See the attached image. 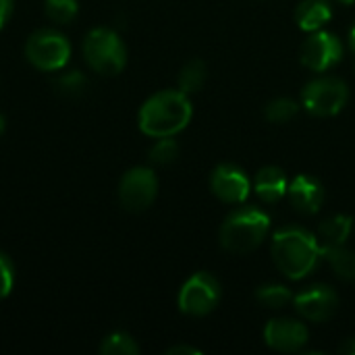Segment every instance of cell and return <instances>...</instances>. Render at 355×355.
<instances>
[{
  "label": "cell",
  "instance_id": "obj_11",
  "mask_svg": "<svg viewBox=\"0 0 355 355\" xmlns=\"http://www.w3.org/2000/svg\"><path fill=\"white\" fill-rule=\"evenodd\" d=\"M210 187L218 200H223L227 204H241L248 200L252 183L241 168H237L233 164H220L214 168V173L210 177Z\"/></svg>",
  "mask_w": 355,
  "mask_h": 355
},
{
  "label": "cell",
  "instance_id": "obj_19",
  "mask_svg": "<svg viewBox=\"0 0 355 355\" xmlns=\"http://www.w3.org/2000/svg\"><path fill=\"white\" fill-rule=\"evenodd\" d=\"M100 354L102 355H137L139 354V345L135 343V339L127 333H112L108 335L102 345H100Z\"/></svg>",
  "mask_w": 355,
  "mask_h": 355
},
{
  "label": "cell",
  "instance_id": "obj_24",
  "mask_svg": "<svg viewBox=\"0 0 355 355\" xmlns=\"http://www.w3.org/2000/svg\"><path fill=\"white\" fill-rule=\"evenodd\" d=\"M54 87L58 94L67 96V98H77L85 92L87 87V79L79 73V71H71V73H64L60 75L56 81H54Z\"/></svg>",
  "mask_w": 355,
  "mask_h": 355
},
{
  "label": "cell",
  "instance_id": "obj_29",
  "mask_svg": "<svg viewBox=\"0 0 355 355\" xmlns=\"http://www.w3.org/2000/svg\"><path fill=\"white\" fill-rule=\"evenodd\" d=\"M349 44H352V48L355 50V23L354 27H352V31H349Z\"/></svg>",
  "mask_w": 355,
  "mask_h": 355
},
{
  "label": "cell",
  "instance_id": "obj_31",
  "mask_svg": "<svg viewBox=\"0 0 355 355\" xmlns=\"http://www.w3.org/2000/svg\"><path fill=\"white\" fill-rule=\"evenodd\" d=\"M339 2H343V4H355V0H339Z\"/></svg>",
  "mask_w": 355,
  "mask_h": 355
},
{
  "label": "cell",
  "instance_id": "obj_2",
  "mask_svg": "<svg viewBox=\"0 0 355 355\" xmlns=\"http://www.w3.org/2000/svg\"><path fill=\"white\" fill-rule=\"evenodd\" d=\"M191 121V102L181 89L154 94L139 110V129L150 137H173Z\"/></svg>",
  "mask_w": 355,
  "mask_h": 355
},
{
  "label": "cell",
  "instance_id": "obj_5",
  "mask_svg": "<svg viewBox=\"0 0 355 355\" xmlns=\"http://www.w3.org/2000/svg\"><path fill=\"white\" fill-rule=\"evenodd\" d=\"M349 100L347 83L337 77H318L302 92V106L314 116H335Z\"/></svg>",
  "mask_w": 355,
  "mask_h": 355
},
{
  "label": "cell",
  "instance_id": "obj_4",
  "mask_svg": "<svg viewBox=\"0 0 355 355\" xmlns=\"http://www.w3.org/2000/svg\"><path fill=\"white\" fill-rule=\"evenodd\" d=\"M83 56L100 75H119L127 64V48L123 40L108 27H96L85 35Z\"/></svg>",
  "mask_w": 355,
  "mask_h": 355
},
{
  "label": "cell",
  "instance_id": "obj_10",
  "mask_svg": "<svg viewBox=\"0 0 355 355\" xmlns=\"http://www.w3.org/2000/svg\"><path fill=\"white\" fill-rule=\"evenodd\" d=\"M300 316L312 322H327L339 308V295L329 285H314L293 297Z\"/></svg>",
  "mask_w": 355,
  "mask_h": 355
},
{
  "label": "cell",
  "instance_id": "obj_13",
  "mask_svg": "<svg viewBox=\"0 0 355 355\" xmlns=\"http://www.w3.org/2000/svg\"><path fill=\"white\" fill-rule=\"evenodd\" d=\"M287 193H289L293 208L302 214H316L324 204V187L314 177H308V175L295 177Z\"/></svg>",
  "mask_w": 355,
  "mask_h": 355
},
{
  "label": "cell",
  "instance_id": "obj_3",
  "mask_svg": "<svg viewBox=\"0 0 355 355\" xmlns=\"http://www.w3.org/2000/svg\"><path fill=\"white\" fill-rule=\"evenodd\" d=\"M270 218L256 206L235 210L220 227V245L231 254L254 252L268 235Z\"/></svg>",
  "mask_w": 355,
  "mask_h": 355
},
{
  "label": "cell",
  "instance_id": "obj_15",
  "mask_svg": "<svg viewBox=\"0 0 355 355\" xmlns=\"http://www.w3.org/2000/svg\"><path fill=\"white\" fill-rule=\"evenodd\" d=\"M287 177L279 166H264L256 175V193L262 202L275 204L287 193Z\"/></svg>",
  "mask_w": 355,
  "mask_h": 355
},
{
  "label": "cell",
  "instance_id": "obj_6",
  "mask_svg": "<svg viewBox=\"0 0 355 355\" xmlns=\"http://www.w3.org/2000/svg\"><path fill=\"white\" fill-rule=\"evenodd\" d=\"M25 56L40 71H58L69 62L71 46L62 33L54 29H37L27 37Z\"/></svg>",
  "mask_w": 355,
  "mask_h": 355
},
{
  "label": "cell",
  "instance_id": "obj_23",
  "mask_svg": "<svg viewBox=\"0 0 355 355\" xmlns=\"http://www.w3.org/2000/svg\"><path fill=\"white\" fill-rule=\"evenodd\" d=\"M179 156V144L173 137H160L150 150V162L158 166L173 164Z\"/></svg>",
  "mask_w": 355,
  "mask_h": 355
},
{
  "label": "cell",
  "instance_id": "obj_9",
  "mask_svg": "<svg viewBox=\"0 0 355 355\" xmlns=\"http://www.w3.org/2000/svg\"><path fill=\"white\" fill-rule=\"evenodd\" d=\"M343 58V44L341 40L331 33V31H314V35H310L300 52V60L306 69L316 71V73H324L329 69H333L339 60Z\"/></svg>",
  "mask_w": 355,
  "mask_h": 355
},
{
  "label": "cell",
  "instance_id": "obj_7",
  "mask_svg": "<svg viewBox=\"0 0 355 355\" xmlns=\"http://www.w3.org/2000/svg\"><path fill=\"white\" fill-rule=\"evenodd\" d=\"M220 283L210 272H196L179 293V308L187 316H206L220 302Z\"/></svg>",
  "mask_w": 355,
  "mask_h": 355
},
{
  "label": "cell",
  "instance_id": "obj_1",
  "mask_svg": "<svg viewBox=\"0 0 355 355\" xmlns=\"http://www.w3.org/2000/svg\"><path fill=\"white\" fill-rule=\"evenodd\" d=\"M272 262L287 279L300 281L314 272L322 258V248L316 235L300 229L287 227L275 233L272 237Z\"/></svg>",
  "mask_w": 355,
  "mask_h": 355
},
{
  "label": "cell",
  "instance_id": "obj_8",
  "mask_svg": "<svg viewBox=\"0 0 355 355\" xmlns=\"http://www.w3.org/2000/svg\"><path fill=\"white\" fill-rule=\"evenodd\" d=\"M158 193V179L152 168H131L119 183L121 206L129 212H144L152 206Z\"/></svg>",
  "mask_w": 355,
  "mask_h": 355
},
{
  "label": "cell",
  "instance_id": "obj_21",
  "mask_svg": "<svg viewBox=\"0 0 355 355\" xmlns=\"http://www.w3.org/2000/svg\"><path fill=\"white\" fill-rule=\"evenodd\" d=\"M297 110H300V104H297L295 100H291V98H277V100H272V102L266 104L264 116H266L270 123L281 125V123L291 121V119L297 114Z\"/></svg>",
  "mask_w": 355,
  "mask_h": 355
},
{
  "label": "cell",
  "instance_id": "obj_14",
  "mask_svg": "<svg viewBox=\"0 0 355 355\" xmlns=\"http://www.w3.org/2000/svg\"><path fill=\"white\" fill-rule=\"evenodd\" d=\"M333 19L329 0H302L295 10V21L304 31H320Z\"/></svg>",
  "mask_w": 355,
  "mask_h": 355
},
{
  "label": "cell",
  "instance_id": "obj_22",
  "mask_svg": "<svg viewBox=\"0 0 355 355\" xmlns=\"http://www.w3.org/2000/svg\"><path fill=\"white\" fill-rule=\"evenodd\" d=\"M44 8L48 19H52L58 25H67L77 17L79 4L77 0H44Z\"/></svg>",
  "mask_w": 355,
  "mask_h": 355
},
{
  "label": "cell",
  "instance_id": "obj_27",
  "mask_svg": "<svg viewBox=\"0 0 355 355\" xmlns=\"http://www.w3.org/2000/svg\"><path fill=\"white\" fill-rule=\"evenodd\" d=\"M12 10V0H0V27H4V23L8 21Z\"/></svg>",
  "mask_w": 355,
  "mask_h": 355
},
{
  "label": "cell",
  "instance_id": "obj_30",
  "mask_svg": "<svg viewBox=\"0 0 355 355\" xmlns=\"http://www.w3.org/2000/svg\"><path fill=\"white\" fill-rule=\"evenodd\" d=\"M4 129H6V121H4V114L0 112V135L4 133Z\"/></svg>",
  "mask_w": 355,
  "mask_h": 355
},
{
  "label": "cell",
  "instance_id": "obj_16",
  "mask_svg": "<svg viewBox=\"0 0 355 355\" xmlns=\"http://www.w3.org/2000/svg\"><path fill=\"white\" fill-rule=\"evenodd\" d=\"M352 229H354V220L345 214H335L327 220L320 223L318 227V243L322 250H329V248H341L345 245L347 237L352 235Z\"/></svg>",
  "mask_w": 355,
  "mask_h": 355
},
{
  "label": "cell",
  "instance_id": "obj_25",
  "mask_svg": "<svg viewBox=\"0 0 355 355\" xmlns=\"http://www.w3.org/2000/svg\"><path fill=\"white\" fill-rule=\"evenodd\" d=\"M15 285V266L6 254L0 252V300H4Z\"/></svg>",
  "mask_w": 355,
  "mask_h": 355
},
{
  "label": "cell",
  "instance_id": "obj_26",
  "mask_svg": "<svg viewBox=\"0 0 355 355\" xmlns=\"http://www.w3.org/2000/svg\"><path fill=\"white\" fill-rule=\"evenodd\" d=\"M166 355H200V349L189 347V345H175V347L166 349Z\"/></svg>",
  "mask_w": 355,
  "mask_h": 355
},
{
  "label": "cell",
  "instance_id": "obj_20",
  "mask_svg": "<svg viewBox=\"0 0 355 355\" xmlns=\"http://www.w3.org/2000/svg\"><path fill=\"white\" fill-rule=\"evenodd\" d=\"M256 300L264 306V308H272V310H281L285 308L289 302H293L291 291L285 285H262L256 291Z\"/></svg>",
  "mask_w": 355,
  "mask_h": 355
},
{
  "label": "cell",
  "instance_id": "obj_18",
  "mask_svg": "<svg viewBox=\"0 0 355 355\" xmlns=\"http://www.w3.org/2000/svg\"><path fill=\"white\" fill-rule=\"evenodd\" d=\"M208 79V67L204 60L196 58V60H189L181 73H179V89L183 94H193V92H200L204 87Z\"/></svg>",
  "mask_w": 355,
  "mask_h": 355
},
{
  "label": "cell",
  "instance_id": "obj_12",
  "mask_svg": "<svg viewBox=\"0 0 355 355\" xmlns=\"http://www.w3.org/2000/svg\"><path fill=\"white\" fill-rule=\"evenodd\" d=\"M264 341L270 349L283 354H295L306 347L308 343V329L306 324L291 320V318H277L270 320L264 329Z\"/></svg>",
  "mask_w": 355,
  "mask_h": 355
},
{
  "label": "cell",
  "instance_id": "obj_28",
  "mask_svg": "<svg viewBox=\"0 0 355 355\" xmlns=\"http://www.w3.org/2000/svg\"><path fill=\"white\" fill-rule=\"evenodd\" d=\"M339 354L355 355V337H352V339H345V341L339 345Z\"/></svg>",
  "mask_w": 355,
  "mask_h": 355
},
{
  "label": "cell",
  "instance_id": "obj_17",
  "mask_svg": "<svg viewBox=\"0 0 355 355\" xmlns=\"http://www.w3.org/2000/svg\"><path fill=\"white\" fill-rule=\"evenodd\" d=\"M322 258L329 260L335 275L343 281H355V252H349L345 245L322 250Z\"/></svg>",
  "mask_w": 355,
  "mask_h": 355
}]
</instances>
